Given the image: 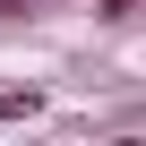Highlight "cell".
<instances>
[{
	"mask_svg": "<svg viewBox=\"0 0 146 146\" xmlns=\"http://www.w3.org/2000/svg\"><path fill=\"white\" fill-rule=\"evenodd\" d=\"M129 9H137V0H103V17H129Z\"/></svg>",
	"mask_w": 146,
	"mask_h": 146,
	"instance_id": "3",
	"label": "cell"
},
{
	"mask_svg": "<svg viewBox=\"0 0 146 146\" xmlns=\"http://www.w3.org/2000/svg\"><path fill=\"white\" fill-rule=\"evenodd\" d=\"M35 112H43L35 86H0V120H35Z\"/></svg>",
	"mask_w": 146,
	"mask_h": 146,
	"instance_id": "1",
	"label": "cell"
},
{
	"mask_svg": "<svg viewBox=\"0 0 146 146\" xmlns=\"http://www.w3.org/2000/svg\"><path fill=\"white\" fill-rule=\"evenodd\" d=\"M52 0H0V26H26V17H43Z\"/></svg>",
	"mask_w": 146,
	"mask_h": 146,
	"instance_id": "2",
	"label": "cell"
}]
</instances>
